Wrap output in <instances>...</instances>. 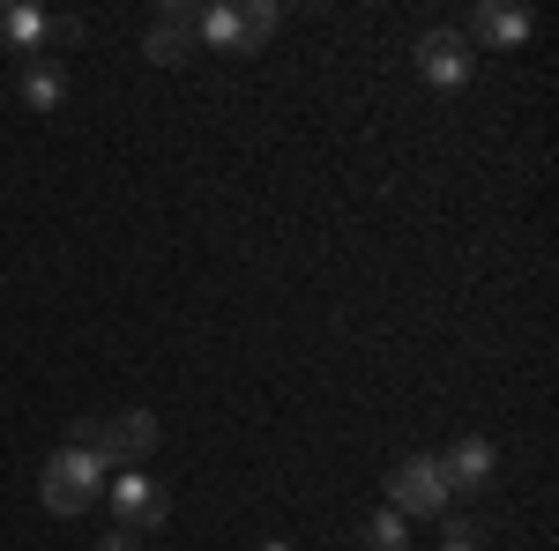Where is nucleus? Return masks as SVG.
<instances>
[{"label":"nucleus","mask_w":559,"mask_h":551,"mask_svg":"<svg viewBox=\"0 0 559 551\" xmlns=\"http://www.w3.org/2000/svg\"><path fill=\"white\" fill-rule=\"evenodd\" d=\"M75 447H90L105 469H142L157 455V418L150 410H112V418H83Z\"/></svg>","instance_id":"1"},{"label":"nucleus","mask_w":559,"mask_h":551,"mask_svg":"<svg viewBox=\"0 0 559 551\" xmlns=\"http://www.w3.org/2000/svg\"><path fill=\"white\" fill-rule=\"evenodd\" d=\"M105 477H112V469L97 463L90 447H75V440H68V447H52V455H45V469H38V500H45L52 514H83V507H97Z\"/></svg>","instance_id":"2"},{"label":"nucleus","mask_w":559,"mask_h":551,"mask_svg":"<svg viewBox=\"0 0 559 551\" xmlns=\"http://www.w3.org/2000/svg\"><path fill=\"white\" fill-rule=\"evenodd\" d=\"M388 507L403 514V522H418V514H448V477L432 455H403V463L388 469Z\"/></svg>","instance_id":"3"},{"label":"nucleus","mask_w":559,"mask_h":551,"mask_svg":"<svg viewBox=\"0 0 559 551\" xmlns=\"http://www.w3.org/2000/svg\"><path fill=\"white\" fill-rule=\"evenodd\" d=\"M105 500H112L120 537H150V529L165 522V492H157V477H142V469H112V477H105Z\"/></svg>","instance_id":"4"},{"label":"nucleus","mask_w":559,"mask_h":551,"mask_svg":"<svg viewBox=\"0 0 559 551\" xmlns=\"http://www.w3.org/2000/svg\"><path fill=\"white\" fill-rule=\"evenodd\" d=\"M411 60H418V75H426V83H440V89H463V83H471V68H477L471 38H463V31H448V23L418 31Z\"/></svg>","instance_id":"5"},{"label":"nucleus","mask_w":559,"mask_h":551,"mask_svg":"<svg viewBox=\"0 0 559 551\" xmlns=\"http://www.w3.org/2000/svg\"><path fill=\"white\" fill-rule=\"evenodd\" d=\"M440 463V477H448V492H485L492 477H500V447L492 440H477V432H463L448 455H432Z\"/></svg>","instance_id":"6"},{"label":"nucleus","mask_w":559,"mask_h":551,"mask_svg":"<svg viewBox=\"0 0 559 551\" xmlns=\"http://www.w3.org/2000/svg\"><path fill=\"white\" fill-rule=\"evenodd\" d=\"M194 15H202V8H187V0H179V8H165V15L150 23L142 52H150L157 68H187V52H194Z\"/></svg>","instance_id":"7"},{"label":"nucleus","mask_w":559,"mask_h":551,"mask_svg":"<svg viewBox=\"0 0 559 551\" xmlns=\"http://www.w3.org/2000/svg\"><path fill=\"white\" fill-rule=\"evenodd\" d=\"M530 38V8H508V0H492V8H477L471 15V52L477 45H492V52H515Z\"/></svg>","instance_id":"8"},{"label":"nucleus","mask_w":559,"mask_h":551,"mask_svg":"<svg viewBox=\"0 0 559 551\" xmlns=\"http://www.w3.org/2000/svg\"><path fill=\"white\" fill-rule=\"evenodd\" d=\"M45 38H52V15H45V8H31V0H8V8H0V45H8V52L38 60Z\"/></svg>","instance_id":"9"},{"label":"nucleus","mask_w":559,"mask_h":551,"mask_svg":"<svg viewBox=\"0 0 559 551\" xmlns=\"http://www.w3.org/2000/svg\"><path fill=\"white\" fill-rule=\"evenodd\" d=\"M15 97L31 105V112H60L68 105V75H60V60H23V75H15Z\"/></svg>","instance_id":"10"},{"label":"nucleus","mask_w":559,"mask_h":551,"mask_svg":"<svg viewBox=\"0 0 559 551\" xmlns=\"http://www.w3.org/2000/svg\"><path fill=\"white\" fill-rule=\"evenodd\" d=\"M194 45H210V52H247L239 8H202V15H194Z\"/></svg>","instance_id":"11"},{"label":"nucleus","mask_w":559,"mask_h":551,"mask_svg":"<svg viewBox=\"0 0 559 551\" xmlns=\"http://www.w3.org/2000/svg\"><path fill=\"white\" fill-rule=\"evenodd\" d=\"M366 551H411V522L395 507H381L373 522H366Z\"/></svg>","instance_id":"12"},{"label":"nucleus","mask_w":559,"mask_h":551,"mask_svg":"<svg viewBox=\"0 0 559 551\" xmlns=\"http://www.w3.org/2000/svg\"><path fill=\"white\" fill-rule=\"evenodd\" d=\"M276 23H284V8H276V0H254V8H239V31H247V52L276 38Z\"/></svg>","instance_id":"13"},{"label":"nucleus","mask_w":559,"mask_h":551,"mask_svg":"<svg viewBox=\"0 0 559 551\" xmlns=\"http://www.w3.org/2000/svg\"><path fill=\"white\" fill-rule=\"evenodd\" d=\"M440 551H477V522H448V537H440Z\"/></svg>","instance_id":"14"},{"label":"nucleus","mask_w":559,"mask_h":551,"mask_svg":"<svg viewBox=\"0 0 559 551\" xmlns=\"http://www.w3.org/2000/svg\"><path fill=\"white\" fill-rule=\"evenodd\" d=\"M45 45H83V15H52V38Z\"/></svg>","instance_id":"15"},{"label":"nucleus","mask_w":559,"mask_h":551,"mask_svg":"<svg viewBox=\"0 0 559 551\" xmlns=\"http://www.w3.org/2000/svg\"><path fill=\"white\" fill-rule=\"evenodd\" d=\"M105 551H134V537H120V529H112V537H105Z\"/></svg>","instance_id":"16"},{"label":"nucleus","mask_w":559,"mask_h":551,"mask_svg":"<svg viewBox=\"0 0 559 551\" xmlns=\"http://www.w3.org/2000/svg\"><path fill=\"white\" fill-rule=\"evenodd\" d=\"M261 551H292V544H261Z\"/></svg>","instance_id":"17"}]
</instances>
